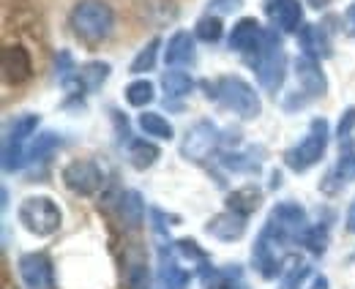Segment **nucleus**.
Masks as SVG:
<instances>
[{"mask_svg": "<svg viewBox=\"0 0 355 289\" xmlns=\"http://www.w3.org/2000/svg\"><path fill=\"white\" fill-rule=\"evenodd\" d=\"M71 30L88 44L104 42L115 28V11L104 0H80L69 14Z\"/></svg>", "mask_w": 355, "mask_h": 289, "instance_id": "f257e3e1", "label": "nucleus"}, {"mask_svg": "<svg viewBox=\"0 0 355 289\" xmlns=\"http://www.w3.org/2000/svg\"><path fill=\"white\" fill-rule=\"evenodd\" d=\"M17 218H19V224H22L31 235H36V238H49V235H55V232L60 229V224H63V213H60L58 202H55L52 197H42V194L22 200L19 207H17Z\"/></svg>", "mask_w": 355, "mask_h": 289, "instance_id": "f03ea898", "label": "nucleus"}, {"mask_svg": "<svg viewBox=\"0 0 355 289\" xmlns=\"http://www.w3.org/2000/svg\"><path fill=\"white\" fill-rule=\"evenodd\" d=\"M216 101H222L230 112H235L241 121H254L263 112L260 96L243 77H219L216 80Z\"/></svg>", "mask_w": 355, "mask_h": 289, "instance_id": "7ed1b4c3", "label": "nucleus"}, {"mask_svg": "<svg viewBox=\"0 0 355 289\" xmlns=\"http://www.w3.org/2000/svg\"><path fill=\"white\" fill-rule=\"evenodd\" d=\"M252 66L268 93H276L282 87L284 71H287V55H284V46H282V39L276 36V30H266V42L260 46V52L252 58Z\"/></svg>", "mask_w": 355, "mask_h": 289, "instance_id": "20e7f679", "label": "nucleus"}, {"mask_svg": "<svg viewBox=\"0 0 355 289\" xmlns=\"http://www.w3.org/2000/svg\"><path fill=\"white\" fill-rule=\"evenodd\" d=\"M325 148H328V121L314 118L309 123V134L284 153V164L293 172H306L325 156Z\"/></svg>", "mask_w": 355, "mask_h": 289, "instance_id": "39448f33", "label": "nucleus"}, {"mask_svg": "<svg viewBox=\"0 0 355 289\" xmlns=\"http://www.w3.org/2000/svg\"><path fill=\"white\" fill-rule=\"evenodd\" d=\"M306 229L309 227H306V210L304 207L298 202H279L268 216L263 235H268L276 243H284V240H293L298 235L304 238Z\"/></svg>", "mask_w": 355, "mask_h": 289, "instance_id": "423d86ee", "label": "nucleus"}, {"mask_svg": "<svg viewBox=\"0 0 355 289\" xmlns=\"http://www.w3.org/2000/svg\"><path fill=\"white\" fill-rule=\"evenodd\" d=\"M36 128H39V115H33V112L19 115L6 125V139H3V169L6 172H14L25 164L28 153L22 150V145Z\"/></svg>", "mask_w": 355, "mask_h": 289, "instance_id": "0eeeda50", "label": "nucleus"}, {"mask_svg": "<svg viewBox=\"0 0 355 289\" xmlns=\"http://www.w3.org/2000/svg\"><path fill=\"white\" fill-rule=\"evenodd\" d=\"M222 142V134L219 128L211 123V121H197L186 131L183 142H180V156L186 161H194V164H202L214 156V150L219 148Z\"/></svg>", "mask_w": 355, "mask_h": 289, "instance_id": "6e6552de", "label": "nucleus"}, {"mask_svg": "<svg viewBox=\"0 0 355 289\" xmlns=\"http://www.w3.org/2000/svg\"><path fill=\"white\" fill-rule=\"evenodd\" d=\"M60 177H63L66 189L74 191V194H80V197L96 194V191L101 189V183H104V172H101V166L96 164V161H90V159L69 161V164L63 166Z\"/></svg>", "mask_w": 355, "mask_h": 289, "instance_id": "1a4fd4ad", "label": "nucleus"}, {"mask_svg": "<svg viewBox=\"0 0 355 289\" xmlns=\"http://www.w3.org/2000/svg\"><path fill=\"white\" fill-rule=\"evenodd\" d=\"M17 268H19L22 284L28 289H55V268H52V259L44 251L22 254Z\"/></svg>", "mask_w": 355, "mask_h": 289, "instance_id": "9d476101", "label": "nucleus"}, {"mask_svg": "<svg viewBox=\"0 0 355 289\" xmlns=\"http://www.w3.org/2000/svg\"><path fill=\"white\" fill-rule=\"evenodd\" d=\"M0 69H3V80L8 85H22L33 77V60L31 52L22 44H6L3 55H0Z\"/></svg>", "mask_w": 355, "mask_h": 289, "instance_id": "9b49d317", "label": "nucleus"}, {"mask_svg": "<svg viewBox=\"0 0 355 289\" xmlns=\"http://www.w3.org/2000/svg\"><path fill=\"white\" fill-rule=\"evenodd\" d=\"M266 42V28L254 19V17H243L232 25V33H230V49L241 52V55H249V52H260V46Z\"/></svg>", "mask_w": 355, "mask_h": 289, "instance_id": "f8f14e48", "label": "nucleus"}, {"mask_svg": "<svg viewBox=\"0 0 355 289\" xmlns=\"http://www.w3.org/2000/svg\"><path fill=\"white\" fill-rule=\"evenodd\" d=\"M266 14L273 22V28L284 33H301L304 8L298 0H266Z\"/></svg>", "mask_w": 355, "mask_h": 289, "instance_id": "ddd939ff", "label": "nucleus"}, {"mask_svg": "<svg viewBox=\"0 0 355 289\" xmlns=\"http://www.w3.org/2000/svg\"><path fill=\"white\" fill-rule=\"evenodd\" d=\"M295 77H298V85L301 90L306 93V98H320L328 93V80L322 74V66L317 58H309V55H301L295 60Z\"/></svg>", "mask_w": 355, "mask_h": 289, "instance_id": "4468645a", "label": "nucleus"}, {"mask_svg": "<svg viewBox=\"0 0 355 289\" xmlns=\"http://www.w3.org/2000/svg\"><path fill=\"white\" fill-rule=\"evenodd\" d=\"M205 232L214 235L216 240H224V243L241 240V238L246 235V218L238 216V213H232V210H224V213H216V216L205 224Z\"/></svg>", "mask_w": 355, "mask_h": 289, "instance_id": "2eb2a0df", "label": "nucleus"}, {"mask_svg": "<svg viewBox=\"0 0 355 289\" xmlns=\"http://www.w3.org/2000/svg\"><path fill=\"white\" fill-rule=\"evenodd\" d=\"M276 240H270L268 235H260L257 243H254V251H252V259H254V268L260 270L263 279H276V273H282V262L276 259Z\"/></svg>", "mask_w": 355, "mask_h": 289, "instance_id": "dca6fc26", "label": "nucleus"}, {"mask_svg": "<svg viewBox=\"0 0 355 289\" xmlns=\"http://www.w3.org/2000/svg\"><path fill=\"white\" fill-rule=\"evenodd\" d=\"M298 42H301L304 55H309V58L320 60V58L331 55V39H328L325 28H320V25H304L298 33Z\"/></svg>", "mask_w": 355, "mask_h": 289, "instance_id": "f3484780", "label": "nucleus"}, {"mask_svg": "<svg viewBox=\"0 0 355 289\" xmlns=\"http://www.w3.org/2000/svg\"><path fill=\"white\" fill-rule=\"evenodd\" d=\"M194 60V36L186 30H178L170 36L167 49H164V63L167 66H183Z\"/></svg>", "mask_w": 355, "mask_h": 289, "instance_id": "a211bd4d", "label": "nucleus"}, {"mask_svg": "<svg viewBox=\"0 0 355 289\" xmlns=\"http://www.w3.org/2000/svg\"><path fill=\"white\" fill-rule=\"evenodd\" d=\"M263 202V191L257 186H243V189H235L227 194V210L238 213V216H252Z\"/></svg>", "mask_w": 355, "mask_h": 289, "instance_id": "6ab92c4d", "label": "nucleus"}, {"mask_svg": "<svg viewBox=\"0 0 355 289\" xmlns=\"http://www.w3.org/2000/svg\"><path fill=\"white\" fill-rule=\"evenodd\" d=\"M107 77H110V63L90 60V63H83L77 69V87H80V93H96L107 82Z\"/></svg>", "mask_w": 355, "mask_h": 289, "instance_id": "aec40b11", "label": "nucleus"}, {"mask_svg": "<svg viewBox=\"0 0 355 289\" xmlns=\"http://www.w3.org/2000/svg\"><path fill=\"white\" fill-rule=\"evenodd\" d=\"M118 213H121V221L129 227V229H137L142 227L145 221V202H142V194L139 191H123L121 200H118Z\"/></svg>", "mask_w": 355, "mask_h": 289, "instance_id": "412c9836", "label": "nucleus"}, {"mask_svg": "<svg viewBox=\"0 0 355 289\" xmlns=\"http://www.w3.org/2000/svg\"><path fill=\"white\" fill-rule=\"evenodd\" d=\"M139 128H142L148 137L167 139V142L175 137V128H173V123H170L164 115H159V112H142V115H139Z\"/></svg>", "mask_w": 355, "mask_h": 289, "instance_id": "4be33fe9", "label": "nucleus"}, {"mask_svg": "<svg viewBox=\"0 0 355 289\" xmlns=\"http://www.w3.org/2000/svg\"><path fill=\"white\" fill-rule=\"evenodd\" d=\"M159 156H162V150L153 142H145V139H134L132 148H129V159H132L134 169H150L159 161Z\"/></svg>", "mask_w": 355, "mask_h": 289, "instance_id": "5701e85b", "label": "nucleus"}, {"mask_svg": "<svg viewBox=\"0 0 355 289\" xmlns=\"http://www.w3.org/2000/svg\"><path fill=\"white\" fill-rule=\"evenodd\" d=\"M162 87H164L167 98H183V96H189V93H191L194 80H191V74L173 69V71H164V77H162Z\"/></svg>", "mask_w": 355, "mask_h": 289, "instance_id": "b1692460", "label": "nucleus"}, {"mask_svg": "<svg viewBox=\"0 0 355 289\" xmlns=\"http://www.w3.org/2000/svg\"><path fill=\"white\" fill-rule=\"evenodd\" d=\"M191 276L178 268L175 262H164L162 270H159V289H189Z\"/></svg>", "mask_w": 355, "mask_h": 289, "instance_id": "393cba45", "label": "nucleus"}, {"mask_svg": "<svg viewBox=\"0 0 355 289\" xmlns=\"http://www.w3.org/2000/svg\"><path fill=\"white\" fill-rule=\"evenodd\" d=\"M238 279H241L238 270H211L208 268L202 276V284H205V289H243Z\"/></svg>", "mask_w": 355, "mask_h": 289, "instance_id": "a878e982", "label": "nucleus"}, {"mask_svg": "<svg viewBox=\"0 0 355 289\" xmlns=\"http://www.w3.org/2000/svg\"><path fill=\"white\" fill-rule=\"evenodd\" d=\"M159 46H162V39H150V42H148L142 49H139V52H137V58L132 60L129 71H132V74H145V71H153V66H156V55H159Z\"/></svg>", "mask_w": 355, "mask_h": 289, "instance_id": "bb28decb", "label": "nucleus"}, {"mask_svg": "<svg viewBox=\"0 0 355 289\" xmlns=\"http://www.w3.org/2000/svg\"><path fill=\"white\" fill-rule=\"evenodd\" d=\"M222 33H224V25L216 14L202 17V19L197 22V28H194V36L205 44H216L219 39H222Z\"/></svg>", "mask_w": 355, "mask_h": 289, "instance_id": "cd10ccee", "label": "nucleus"}, {"mask_svg": "<svg viewBox=\"0 0 355 289\" xmlns=\"http://www.w3.org/2000/svg\"><path fill=\"white\" fill-rule=\"evenodd\" d=\"M126 101L137 107V110H142L145 104H150L153 101V82H148V80H134V82L126 85Z\"/></svg>", "mask_w": 355, "mask_h": 289, "instance_id": "c85d7f7f", "label": "nucleus"}, {"mask_svg": "<svg viewBox=\"0 0 355 289\" xmlns=\"http://www.w3.org/2000/svg\"><path fill=\"white\" fill-rule=\"evenodd\" d=\"M334 175L345 183L355 180V153H353V142H342V153H339V161H336V169Z\"/></svg>", "mask_w": 355, "mask_h": 289, "instance_id": "c756f323", "label": "nucleus"}, {"mask_svg": "<svg viewBox=\"0 0 355 289\" xmlns=\"http://www.w3.org/2000/svg\"><path fill=\"white\" fill-rule=\"evenodd\" d=\"M311 273V268L301 259H293L290 268H284V276H282V289H298L301 281Z\"/></svg>", "mask_w": 355, "mask_h": 289, "instance_id": "7c9ffc66", "label": "nucleus"}, {"mask_svg": "<svg viewBox=\"0 0 355 289\" xmlns=\"http://www.w3.org/2000/svg\"><path fill=\"white\" fill-rule=\"evenodd\" d=\"M126 284L129 289H148L150 287V273L145 262H129L126 268Z\"/></svg>", "mask_w": 355, "mask_h": 289, "instance_id": "2f4dec72", "label": "nucleus"}, {"mask_svg": "<svg viewBox=\"0 0 355 289\" xmlns=\"http://www.w3.org/2000/svg\"><path fill=\"white\" fill-rule=\"evenodd\" d=\"M301 240H304V246L309 248L311 254H325V248H328V229L325 227H309Z\"/></svg>", "mask_w": 355, "mask_h": 289, "instance_id": "473e14b6", "label": "nucleus"}, {"mask_svg": "<svg viewBox=\"0 0 355 289\" xmlns=\"http://www.w3.org/2000/svg\"><path fill=\"white\" fill-rule=\"evenodd\" d=\"M58 145H60V137H55L52 131H46V134H42V137L36 139V145L28 150V159H31V161H36V159H44L46 153H52Z\"/></svg>", "mask_w": 355, "mask_h": 289, "instance_id": "72a5a7b5", "label": "nucleus"}, {"mask_svg": "<svg viewBox=\"0 0 355 289\" xmlns=\"http://www.w3.org/2000/svg\"><path fill=\"white\" fill-rule=\"evenodd\" d=\"M355 128V107H347L339 118V125H336V134H339V142H350V134Z\"/></svg>", "mask_w": 355, "mask_h": 289, "instance_id": "f704fd0d", "label": "nucleus"}, {"mask_svg": "<svg viewBox=\"0 0 355 289\" xmlns=\"http://www.w3.org/2000/svg\"><path fill=\"white\" fill-rule=\"evenodd\" d=\"M178 254L186 256V259H197V262H205V251L197 246L194 240H178L175 243Z\"/></svg>", "mask_w": 355, "mask_h": 289, "instance_id": "c9c22d12", "label": "nucleus"}, {"mask_svg": "<svg viewBox=\"0 0 355 289\" xmlns=\"http://www.w3.org/2000/svg\"><path fill=\"white\" fill-rule=\"evenodd\" d=\"M241 6H243V0H211V3H208V8L216 11V17H219V14H232V11H238Z\"/></svg>", "mask_w": 355, "mask_h": 289, "instance_id": "e433bc0d", "label": "nucleus"}, {"mask_svg": "<svg viewBox=\"0 0 355 289\" xmlns=\"http://www.w3.org/2000/svg\"><path fill=\"white\" fill-rule=\"evenodd\" d=\"M345 33L355 36V3H350L347 11H345Z\"/></svg>", "mask_w": 355, "mask_h": 289, "instance_id": "4c0bfd02", "label": "nucleus"}, {"mask_svg": "<svg viewBox=\"0 0 355 289\" xmlns=\"http://www.w3.org/2000/svg\"><path fill=\"white\" fill-rule=\"evenodd\" d=\"M311 289H328V279H325V276H314Z\"/></svg>", "mask_w": 355, "mask_h": 289, "instance_id": "58836bf2", "label": "nucleus"}, {"mask_svg": "<svg viewBox=\"0 0 355 289\" xmlns=\"http://www.w3.org/2000/svg\"><path fill=\"white\" fill-rule=\"evenodd\" d=\"M306 3H309L311 8H317V11H322V8H328V6L334 3V0H306Z\"/></svg>", "mask_w": 355, "mask_h": 289, "instance_id": "ea45409f", "label": "nucleus"}, {"mask_svg": "<svg viewBox=\"0 0 355 289\" xmlns=\"http://www.w3.org/2000/svg\"><path fill=\"white\" fill-rule=\"evenodd\" d=\"M347 227L355 232V202H353V207H350V216H347Z\"/></svg>", "mask_w": 355, "mask_h": 289, "instance_id": "a19ab883", "label": "nucleus"}]
</instances>
